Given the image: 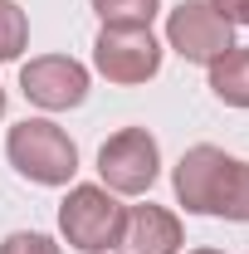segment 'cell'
Listing matches in <instances>:
<instances>
[{
	"mask_svg": "<svg viewBox=\"0 0 249 254\" xmlns=\"http://www.w3.org/2000/svg\"><path fill=\"white\" fill-rule=\"evenodd\" d=\"M176 200L190 215H220V220L249 225V161L225 157L220 147L200 142L176 161Z\"/></svg>",
	"mask_w": 249,
	"mask_h": 254,
	"instance_id": "6da1fadb",
	"label": "cell"
},
{
	"mask_svg": "<svg viewBox=\"0 0 249 254\" xmlns=\"http://www.w3.org/2000/svg\"><path fill=\"white\" fill-rule=\"evenodd\" d=\"M5 157L10 166L34 181V186H68L73 181V171H78V147H73V137L54 127L49 118H25V123L10 127V137H5Z\"/></svg>",
	"mask_w": 249,
	"mask_h": 254,
	"instance_id": "7a4b0ae2",
	"label": "cell"
},
{
	"mask_svg": "<svg viewBox=\"0 0 249 254\" xmlns=\"http://www.w3.org/2000/svg\"><path fill=\"white\" fill-rule=\"evenodd\" d=\"M59 230L73 250L83 254H113L123 245L127 210L108 186H73L59 205Z\"/></svg>",
	"mask_w": 249,
	"mask_h": 254,
	"instance_id": "3957f363",
	"label": "cell"
},
{
	"mask_svg": "<svg viewBox=\"0 0 249 254\" xmlns=\"http://www.w3.org/2000/svg\"><path fill=\"white\" fill-rule=\"evenodd\" d=\"M93 68L108 83H147L161 68V44H156L152 25H103L93 39Z\"/></svg>",
	"mask_w": 249,
	"mask_h": 254,
	"instance_id": "277c9868",
	"label": "cell"
},
{
	"mask_svg": "<svg viewBox=\"0 0 249 254\" xmlns=\"http://www.w3.org/2000/svg\"><path fill=\"white\" fill-rule=\"evenodd\" d=\"M161 171V147L147 127H123L98 147V176L113 195H147Z\"/></svg>",
	"mask_w": 249,
	"mask_h": 254,
	"instance_id": "5b68a950",
	"label": "cell"
},
{
	"mask_svg": "<svg viewBox=\"0 0 249 254\" xmlns=\"http://www.w3.org/2000/svg\"><path fill=\"white\" fill-rule=\"evenodd\" d=\"M166 44L186 64H205L210 68L225 49H235V25L220 15L210 0H181L166 15Z\"/></svg>",
	"mask_w": 249,
	"mask_h": 254,
	"instance_id": "8992f818",
	"label": "cell"
},
{
	"mask_svg": "<svg viewBox=\"0 0 249 254\" xmlns=\"http://www.w3.org/2000/svg\"><path fill=\"white\" fill-rule=\"evenodd\" d=\"M20 88L34 108L44 113H68L88 98V68L68 54H44V59H30L20 68Z\"/></svg>",
	"mask_w": 249,
	"mask_h": 254,
	"instance_id": "52a82bcc",
	"label": "cell"
},
{
	"mask_svg": "<svg viewBox=\"0 0 249 254\" xmlns=\"http://www.w3.org/2000/svg\"><path fill=\"white\" fill-rule=\"evenodd\" d=\"M123 245L132 254H176L181 250V220L166 210V205H132L127 210V230Z\"/></svg>",
	"mask_w": 249,
	"mask_h": 254,
	"instance_id": "ba28073f",
	"label": "cell"
},
{
	"mask_svg": "<svg viewBox=\"0 0 249 254\" xmlns=\"http://www.w3.org/2000/svg\"><path fill=\"white\" fill-rule=\"evenodd\" d=\"M210 93L230 108H249V49H225L210 64Z\"/></svg>",
	"mask_w": 249,
	"mask_h": 254,
	"instance_id": "9c48e42d",
	"label": "cell"
},
{
	"mask_svg": "<svg viewBox=\"0 0 249 254\" xmlns=\"http://www.w3.org/2000/svg\"><path fill=\"white\" fill-rule=\"evenodd\" d=\"M30 44V20L15 0H0V64L20 59V49Z\"/></svg>",
	"mask_w": 249,
	"mask_h": 254,
	"instance_id": "30bf717a",
	"label": "cell"
},
{
	"mask_svg": "<svg viewBox=\"0 0 249 254\" xmlns=\"http://www.w3.org/2000/svg\"><path fill=\"white\" fill-rule=\"evenodd\" d=\"M103 25H152L161 0H93Z\"/></svg>",
	"mask_w": 249,
	"mask_h": 254,
	"instance_id": "8fae6325",
	"label": "cell"
},
{
	"mask_svg": "<svg viewBox=\"0 0 249 254\" xmlns=\"http://www.w3.org/2000/svg\"><path fill=\"white\" fill-rule=\"evenodd\" d=\"M0 254H63L49 235H39V230H15L5 245H0Z\"/></svg>",
	"mask_w": 249,
	"mask_h": 254,
	"instance_id": "7c38bea8",
	"label": "cell"
},
{
	"mask_svg": "<svg viewBox=\"0 0 249 254\" xmlns=\"http://www.w3.org/2000/svg\"><path fill=\"white\" fill-rule=\"evenodd\" d=\"M230 25H249V0H210Z\"/></svg>",
	"mask_w": 249,
	"mask_h": 254,
	"instance_id": "4fadbf2b",
	"label": "cell"
},
{
	"mask_svg": "<svg viewBox=\"0 0 249 254\" xmlns=\"http://www.w3.org/2000/svg\"><path fill=\"white\" fill-rule=\"evenodd\" d=\"M190 254H225V250H190Z\"/></svg>",
	"mask_w": 249,
	"mask_h": 254,
	"instance_id": "5bb4252c",
	"label": "cell"
},
{
	"mask_svg": "<svg viewBox=\"0 0 249 254\" xmlns=\"http://www.w3.org/2000/svg\"><path fill=\"white\" fill-rule=\"evenodd\" d=\"M0 118H5V88H0Z\"/></svg>",
	"mask_w": 249,
	"mask_h": 254,
	"instance_id": "9a60e30c",
	"label": "cell"
}]
</instances>
